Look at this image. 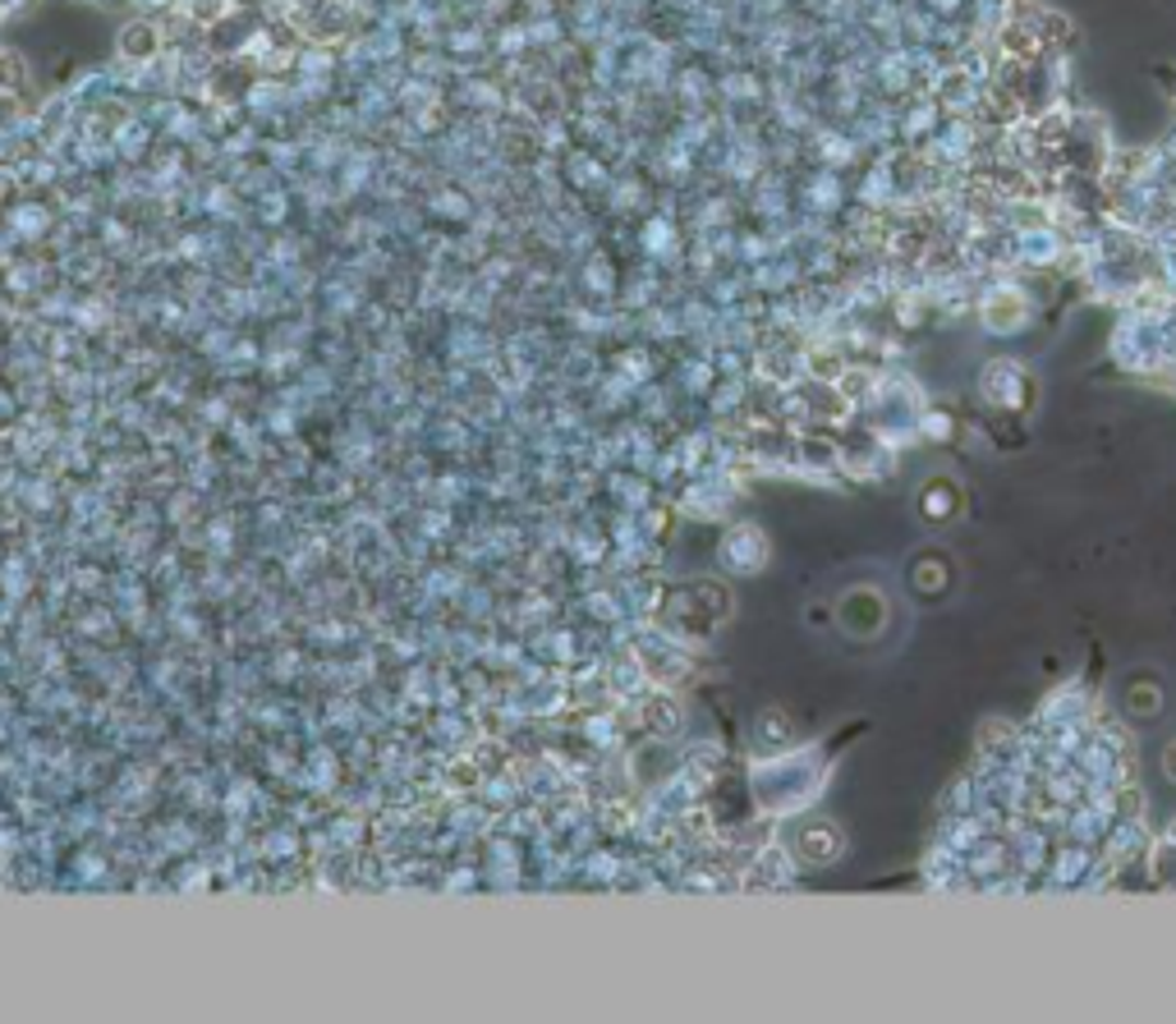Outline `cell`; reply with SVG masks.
Listing matches in <instances>:
<instances>
[{
	"label": "cell",
	"instance_id": "6da1fadb",
	"mask_svg": "<svg viewBox=\"0 0 1176 1024\" xmlns=\"http://www.w3.org/2000/svg\"><path fill=\"white\" fill-rule=\"evenodd\" d=\"M832 626L841 634L846 648H859V653H874V648H887L901 630V607H896V593L882 584V579H855L836 593L832 603Z\"/></svg>",
	"mask_w": 1176,
	"mask_h": 1024
},
{
	"label": "cell",
	"instance_id": "7a4b0ae2",
	"mask_svg": "<svg viewBox=\"0 0 1176 1024\" xmlns=\"http://www.w3.org/2000/svg\"><path fill=\"white\" fill-rule=\"evenodd\" d=\"M961 588V561L957 551H947L942 543H924L910 551V561L901 565V593L915 607H942L951 603Z\"/></svg>",
	"mask_w": 1176,
	"mask_h": 1024
},
{
	"label": "cell",
	"instance_id": "3957f363",
	"mask_svg": "<svg viewBox=\"0 0 1176 1024\" xmlns=\"http://www.w3.org/2000/svg\"><path fill=\"white\" fill-rule=\"evenodd\" d=\"M910 505H915V520L928 533H947V528H957L961 515H965V483L951 469H934L915 487Z\"/></svg>",
	"mask_w": 1176,
	"mask_h": 1024
},
{
	"label": "cell",
	"instance_id": "277c9868",
	"mask_svg": "<svg viewBox=\"0 0 1176 1024\" xmlns=\"http://www.w3.org/2000/svg\"><path fill=\"white\" fill-rule=\"evenodd\" d=\"M1117 707L1126 712L1136 726H1153V722H1163L1167 717V707H1172V689L1159 671H1149V666H1136V671H1126L1117 680Z\"/></svg>",
	"mask_w": 1176,
	"mask_h": 1024
},
{
	"label": "cell",
	"instance_id": "5b68a950",
	"mask_svg": "<svg viewBox=\"0 0 1176 1024\" xmlns=\"http://www.w3.org/2000/svg\"><path fill=\"white\" fill-rule=\"evenodd\" d=\"M791 855L800 859L805 868H828V864H836L841 855H846V832H841L832 818L813 813V818H805V822H795V832H791Z\"/></svg>",
	"mask_w": 1176,
	"mask_h": 1024
},
{
	"label": "cell",
	"instance_id": "8992f818",
	"mask_svg": "<svg viewBox=\"0 0 1176 1024\" xmlns=\"http://www.w3.org/2000/svg\"><path fill=\"white\" fill-rule=\"evenodd\" d=\"M722 561H726V570H736V574L763 570V561H768V538H763V533L753 528V524H740L736 533H726Z\"/></svg>",
	"mask_w": 1176,
	"mask_h": 1024
},
{
	"label": "cell",
	"instance_id": "52a82bcc",
	"mask_svg": "<svg viewBox=\"0 0 1176 1024\" xmlns=\"http://www.w3.org/2000/svg\"><path fill=\"white\" fill-rule=\"evenodd\" d=\"M152 51H157V41H152V28L124 33V56H152Z\"/></svg>",
	"mask_w": 1176,
	"mask_h": 1024
},
{
	"label": "cell",
	"instance_id": "ba28073f",
	"mask_svg": "<svg viewBox=\"0 0 1176 1024\" xmlns=\"http://www.w3.org/2000/svg\"><path fill=\"white\" fill-rule=\"evenodd\" d=\"M0 83H5V87H19V83H24V60H14V56L0 51Z\"/></svg>",
	"mask_w": 1176,
	"mask_h": 1024
},
{
	"label": "cell",
	"instance_id": "9c48e42d",
	"mask_svg": "<svg viewBox=\"0 0 1176 1024\" xmlns=\"http://www.w3.org/2000/svg\"><path fill=\"white\" fill-rule=\"evenodd\" d=\"M1159 763H1163V776H1167V782L1176 786V736H1172V740L1163 745V753H1159Z\"/></svg>",
	"mask_w": 1176,
	"mask_h": 1024
}]
</instances>
